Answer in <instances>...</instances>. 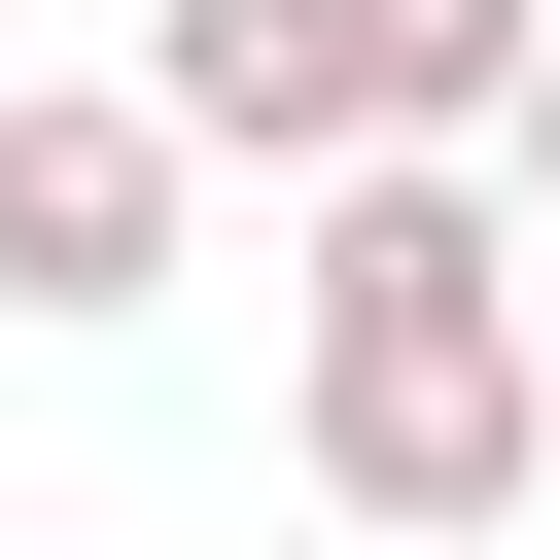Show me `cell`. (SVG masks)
Masks as SVG:
<instances>
[{
    "instance_id": "cell-1",
    "label": "cell",
    "mask_w": 560,
    "mask_h": 560,
    "mask_svg": "<svg viewBox=\"0 0 560 560\" xmlns=\"http://www.w3.org/2000/svg\"><path fill=\"white\" fill-rule=\"evenodd\" d=\"M280 455H315L350 560H490L560 490V245H525L490 140H385V175L280 210Z\"/></svg>"
},
{
    "instance_id": "cell-4",
    "label": "cell",
    "mask_w": 560,
    "mask_h": 560,
    "mask_svg": "<svg viewBox=\"0 0 560 560\" xmlns=\"http://www.w3.org/2000/svg\"><path fill=\"white\" fill-rule=\"evenodd\" d=\"M490 175H525V245H560V35H525V105H490Z\"/></svg>"
},
{
    "instance_id": "cell-3",
    "label": "cell",
    "mask_w": 560,
    "mask_h": 560,
    "mask_svg": "<svg viewBox=\"0 0 560 560\" xmlns=\"http://www.w3.org/2000/svg\"><path fill=\"white\" fill-rule=\"evenodd\" d=\"M175 210H210V140L140 70H0V315H175Z\"/></svg>"
},
{
    "instance_id": "cell-5",
    "label": "cell",
    "mask_w": 560,
    "mask_h": 560,
    "mask_svg": "<svg viewBox=\"0 0 560 560\" xmlns=\"http://www.w3.org/2000/svg\"><path fill=\"white\" fill-rule=\"evenodd\" d=\"M0 70H35V35H0Z\"/></svg>"
},
{
    "instance_id": "cell-2",
    "label": "cell",
    "mask_w": 560,
    "mask_h": 560,
    "mask_svg": "<svg viewBox=\"0 0 560 560\" xmlns=\"http://www.w3.org/2000/svg\"><path fill=\"white\" fill-rule=\"evenodd\" d=\"M525 35H560V0H140V105L315 210V175H385V140H490Z\"/></svg>"
}]
</instances>
